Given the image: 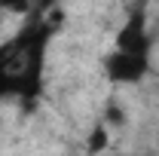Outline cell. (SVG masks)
Masks as SVG:
<instances>
[{"instance_id":"cell-2","label":"cell","mask_w":159,"mask_h":156,"mask_svg":"<svg viewBox=\"0 0 159 156\" xmlns=\"http://www.w3.org/2000/svg\"><path fill=\"white\" fill-rule=\"evenodd\" d=\"M101 67H104V77L110 80V83H119V86H135L141 80L147 77V71H150V58L147 55H129V52H107L104 61H101Z\"/></svg>"},{"instance_id":"cell-4","label":"cell","mask_w":159,"mask_h":156,"mask_svg":"<svg viewBox=\"0 0 159 156\" xmlns=\"http://www.w3.org/2000/svg\"><path fill=\"white\" fill-rule=\"evenodd\" d=\"M107 144H110L107 126H104V122H98V126L92 129V135H89V153H101V150H107Z\"/></svg>"},{"instance_id":"cell-5","label":"cell","mask_w":159,"mask_h":156,"mask_svg":"<svg viewBox=\"0 0 159 156\" xmlns=\"http://www.w3.org/2000/svg\"><path fill=\"white\" fill-rule=\"evenodd\" d=\"M104 126H122V110L119 107H107V117H104Z\"/></svg>"},{"instance_id":"cell-3","label":"cell","mask_w":159,"mask_h":156,"mask_svg":"<svg viewBox=\"0 0 159 156\" xmlns=\"http://www.w3.org/2000/svg\"><path fill=\"white\" fill-rule=\"evenodd\" d=\"M113 49L116 52H129V55H147L150 58V31H147V19H144L141 9L132 12L129 21L116 31Z\"/></svg>"},{"instance_id":"cell-1","label":"cell","mask_w":159,"mask_h":156,"mask_svg":"<svg viewBox=\"0 0 159 156\" xmlns=\"http://www.w3.org/2000/svg\"><path fill=\"white\" fill-rule=\"evenodd\" d=\"M52 25L43 16H31L6 43H0V101L21 98L34 101L43 89V61Z\"/></svg>"}]
</instances>
